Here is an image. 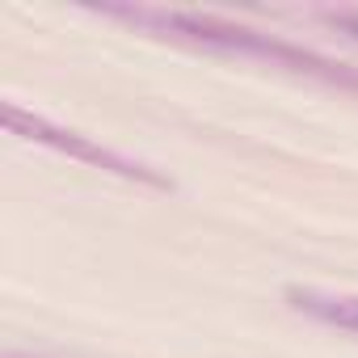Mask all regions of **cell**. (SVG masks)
Masks as SVG:
<instances>
[{"label": "cell", "instance_id": "obj_1", "mask_svg": "<svg viewBox=\"0 0 358 358\" xmlns=\"http://www.w3.org/2000/svg\"><path fill=\"white\" fill-rule=\"evenodd\" d=\"M106 17H122L131 26H143V30H164V34H182V38H194V43H207V47H224V51H245V55H262L270 64H282V68H295V72H320L329 80H345V85H358L354 72L312 55V51H299L291 43H278L270 34H257V30H245V26H228V22H215V17H199V13H164V9H135V5H101Z\"/></svg>", "mask_w": 358, "mask_h": 358}, {"label": "cell", "instance_id": "obj_2", "mask_svg": "<svg viewBox=\"0 0 358 358\" xmlns=\"http://www.w3.org/2000/svg\"><path fill=\"white\" fill-rule=\"evenodd\" d=\"M5 127H9L13 135H26V139H34V143H47V148H55V152H64V156H72V160L97 164V169H106V173L131 177V182H143V186H156V190H173V182H164V177L152 173L148 164L127 160L122 152H114V148H106V143L80 135V131L55 127V122H47L43 114H26L22 106H5Z\"/></svg>", "mask_w": 358, "mask_h": 358}, {"label": "cell", "instance_id": "obj_3", "mask_svg": "<svg viewBox=\"0 0 358 358\" xmlns=\"http://www.w3.org/2000/svg\"><path fill=\"white\" fill-rule=\"evenodd\" d=\"M287 299L295 312H303L320 324L358 333V295H329V291H312V287H291Z\"/></svg>", "mask_w": 358, "mask_h": 358}, {"label": "cell", "instance_id": "obj_4", "mask_svg": "<svg viewBox=\"0 0 358 358\" xmlns=\"http://www.w3.org/2000/svg\"><path fill=\"white\" fill-rule=\"evenodd\" d=\"M333 22H337L341 30H350V34H358V17H350V13H333Z\"/></svg>", "mask_w": 358, "mask_h": 358}]
</instances>
